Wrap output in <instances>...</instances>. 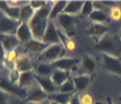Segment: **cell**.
Masks as SVG:
<instances>
[{
    "label": "cell",
    "mask_w": 121,
    "mask_h": 104,
    "mask_svg": "<svg viewBox=\"0 0 121 104\" xmlns=\"http://www.w3.org/2000/svg\"><path fill=\"white\" fill-rule=\"evenodd\" d=\"M7 92L1 90V94H0V99H1V104H7Z\"/></svg>",
    "instance_id": "cell-37"
},
{
    "label": "cell",
    "mask_w": 121,
    "mask_h": 104,
    "mask_svg": "<svg viewBox=\"0 0 121 104\" xmlns=\"http://www.w3.org/2000/svg\"><path fill=\"white\" fill-rule=\"evenodd\" d=\"M1 90L4 92H8V93H13V94L20 96L21 99H26V96H28L26 90L20 89L18 85L12 84L11 82L7 81L4 78H1Z\"/></svg>",
    "instance_id": "cell-13"
},
{
    "label": "cell",
    "mask_w": 121,
    "mask_h": 104,
    "mask_svg": "<svg viewBox=\"0 0 121 104\" xmlns=\"http://www.w3.org/2000/svg\"><path fill=\"white\" fill-rule=\"evenodd\" d=\"M102 3H104V4H107V6H109V7H111V8L117 7V2H116V1H102Z\"/></svg>",
    "instance_id": "cell-38"
},
{
    "label": "cell",
    "mask_w": 121,
    "mask_h": 104,
    "mask_svg": "<svg viewBox=\"0 0 121 104\" xmlns=\"http://www.w3.org/2000/svg\"><path fill=\"white\" fill-rule=\"evenodd\" d=\"M64 53H65V48H64V46L60 43L52 44V45H48V47L40 55L39 59H40L41 63L53 64L54 61H56L60 58L64 57L63 56Z\"/></svg>",
    "instance_id": "cell-2"
},
{
    "label": "cell",
    "mask_w": 121,
    "mask_h": 104,
    "mask_svg": "<svg viewBox=\"0 0 121 104\" xmlns=\"http://www.w3.org/2000/svg\"><path fill=\"white\" fill-rule=\"evenodd\" d=\"M1 40V48L4 52H10V51H16V48L21 44V42L19 41V38L17 37V35H2L0 36Z\"/></svg>",
    "instance_id": "cell-12"
},
{
    "label": "cell",
    "mask_w": 121,
    "mask_h": 104,
    "mask_svg": "<svg viewBox=\"0 0 121 104\" xmlns=\"http://www.w3.org/2000/svg\"><path fill=\"white\" fill-rule=\"evenodd\" d=\"M35 13V10L30 6L29 2H26V4H23L21 7V11H20V21L23 23H29L31 19L33 18Z\"/></svg>",
    "instance_id": "cell-24"
},
{
    "label": "cell",
    "mask_w": 121,
    "mask_h": 104,
    "mask_svg": "<svg viewBox=\"0 0 121 104\" xmlns=\"http://www.w3.org/2000/svg\"><path fill=\"white\" fill-rule=\"evenodd\" d=\"M0 22H1L0 30H1L2 35H14L18 31L20 24H21L20 20H14L12 18H9L4 13H1Z\"/></svg>",
    "instance_id": "cell-4"
},
{
    "label": "cell",
    "mask_w": 121,
    "mask_h": 104,
    "mask_svg": "<svg viewBox=\"0 0 121 104\" xmlns=\"http://www.w3.org/2000/svg\"><path fill=\"white\" fill-rule=\"evenodd\" d=\"M43 42L48 45L60 43V36H58V28L55 26L53 21H50V22H48V28L45 30L44 36H43Z\"/></svg>",
    "instance_id": "cell-10"
},
{
    "label": "cell",
    "mask_w": 121,
    "mask_h": 104,
    "mask_svg": "<svg viewBox=\"0 0 121 104\" xmlns=\"http://www.w3.org/2000/svg\"><path fill=\"white\" fill-rule=\"evenodd\" d=\"M17 37L19 38V41L21 42V44H26L28 42H30L31 40H33V34H32L31 28H30L29 23H23L21 22L19 28L16 33Z\"/></svg>",
    "instance_id": "cell-15"
},
{
    "label": "cell",
    "mask_w": 121,
    "mask_h": 104,
    "mask_svg": "<svg viewBox=\"0 0 121 104\" xmlns=\"http://www.w3.org/2000/svg\"><path fill=\"white\" fill-rule=\"evenodd\" d=\"M35 82L44 90L48 95L56 93L57 88L55 87V84L53 83V81L51 80V77H41V76H35Z\"/></svg>",
    "instance_id": "cell-16"
},
{
    "label": "cell",
    "mask_w": 121,
    "mask_h": 104,
    "mask_svg": "<svg viewBox=\"0 0 121 104\" xmlns=\"http://www.w3.org/2000/svg\"><path fill=\"white\" fill-rule=\"evenodd\" d=\"M46 2H48V1H41V0H38V1H36V0H32V1H29L30 6H31L35 11H39V10L42 9L43 7H45Z\"/></svg>",
    "instance_id": "cell-34"
},
{
    "label": "cell",
    "mask_w": 121,
    "mask_h": 104,
    "mask_svg": "<svg viewBox=\"0 0 121 104\" xmlns=\"http://www.w3.org/2000/svg\"><path fill=\"white\" fill-rule=\"evenodd\" d=\"M54 2L48 1L45 7H43L42 9L39 11H35L34 16L29 22V25L31 28L32 34H33V38L38 40V41L43 42V36H44L45 30L48 28V24L50 22V14H51L52 6Z\"/></svg>",
    "instance_id": "cell-1"
},
{
    "label": "cell",
    "mask_w": 121,
    "mask_h": 104,
    "mask_svg": "<svg viewBox=\"0 0 121 104\" xmlns=\"http://www.w3.org/2000/svg\"><path fill=\"white\" fill-rule=\"evenodd\" d=\"M82 67L84 71L87 72V75H91L96 70V60L94 59L92 56L86 54L83 56V59H82Z\"/></svg>",
    "instance_id": "cell-25"
},
{
    "label": "cell",
    "mask_w": 121,
    "mask_h": 104,
    "mask_svg": "<svg viewBox=\"0 0 121 104\" xmlns=\"http://www.w3.org/2000/svg\"><path fill=\"white\" fill-rule=\"evenodd\" d=\"M1 56L3 57L2 60H3V65H4V66L9 67V68H11L10 66H12V68H14L16 60H17V58H18V54H17L16 51H10V52L3 51V55H1Z\"/></svg>",
    "instance_id": "cell-29"
},
{
    "label": "cell",
    "mask_w": 121,
    "mask_h": 104,
    "mask_svg": "<svg viewBox=\"0 0 121 104\" xmlns=\"http://www.w3.org/2000/svg\"><path fill=\"white\" fill-rule=\"evenodd\" d=\"M58 92L60 93H68V94H74V92H76V88L74 84L73 79L69 78L64 84H62L58 88Z\"/></svg>",
    "instance_id": "cell-30"
},
{
    "label": "cell",
    "mask_w": 121,
    "mask_h": 104,
    "mask_svg": "<svg viewBox=\"0 0 121 104\" xmlns=\"http://www.w3.org/2000/svg\"><path fill=\"white\" fill-rule=\"evenodd\" d=\"M68 1L65 0H60V1H54L53 6H52L51 14H50V21H53L54 19H57L58 16L64 12V10L66 8Z\"/></svg>",
    "instance_id": "cell-22"
},
{
    "label": "cell",
    "mask_w": 121,
    "mask_h": 104,
    "mask_svg": "<svg viewBox=\"0 0 121 104\" xmlns=\"http://www.w3.org/2000/svg\"><path fill=\"white\" fill-rule=\"evenodd\" d=\"M72 95L73 94L56 92V93L48 95V100L51 102H54V103H57V104H66V103H69Z\"/></svg>",
    "instance_id": "cell-28"
},
{
    "label": "cell",
    "mask_w": 121,
    "mask_h": 104,
    "mask_svg": "<svg viewBox=\"0 0 121 104\" xmlns=\"http://www.w3.org/2000/svg\"><path fill=\"white\" fill-rule=\"evenodd\" d=\"M106 102H107V104H115L113 103V101H112V99L110 98V96H108V98L106 99Z\"/></svg>",
    "instance_id": "cell-39"
},
{
    "label": "cell",
    "mask_w": 121,
    "mask_h": 104,
    "mask_svg": "<svg viewBox=\"0 0 121 104\" xmlns=\"http://www.w3.org/2000/svg\"><path fill=\"white\" fill-rule=\"evenodd\" d=\"M79 98H80V103L82 104H94V99L88 93H84Z\"/></svg>",
    "instance_id": "cell-35"
},
{
    "label": "cell",
    "mask_w": 121,
    "mask_h": 104,
    "mask_svg": "<svg viewBox=\"0 0 121 104\" xmlns=\"http://www.w3.org/2000/svg\"><path fill=\"white\" fill-rule=\"evenodd\" d=\"M73 81L76 88V92H84L86 91L87 88L89 87V83L91 81L90 75H79V76L73 77Z\"/></svg>",
    "instance_id": "cell-17"
},
{
    "label": "cell",
    "mask_w": 121,
    "mask_h": 104,
    "mask_svg": "<svg viewBox=\"0 0 121 104\" xmlns=\"http://www.w3.org/2000/svg\"><path fill=\"white\" fill-rule=\"evenodd\" d=\"M51 104H57V103H54V102H51Z\"/></svg>",
    "instance_id": "cell-42"
},
{
    "label": "cell",
    "mask_w": 121,
    "mask_h": 104,
    "mask_svg": "<svg viewBox=\"0 0 121 104\" xmlns=\"http://www.w3.org/2000/svg\"><path fill=\"white\" fill-rule=\"evenodd\" d=\"M48 100V94L40 87V85H35L32 87L30 90H28V96H26V101L31 102L35 104H41L42 102Z\"/></svg>",
    "instance_id": "cell-7"
},
{
    "label": "cell",
    "mask_w": 121,
    "mask_h": 104,
    "mask_svg": "<svg viewBox=\"0 0 121 104\" xmlns=\"http://www.w3.org/2000/svg\"><path fill=\"white\" fill-rule=\"evenodd\" d=\"M95 6H94V2L92 1H84V6H83V9H82V12H80L79 16L82 18H89L90 14L94 12L95 10Z\"/></svg>",
    "instance_id": "cell-31"
},
{
    "label": "cell",
    "mask_w": 121,
    "mask_h": 104,
    "mask_svg": "<svg viewBox=\"0 0 121 104\" xmlns=\"http://www.w3.org/2000/svg\"><path fill=\"white\" fill-rule=\"evenodd\" d=\"M80 60L78 58L75 57H62L58 60L54 61L52 64L53 67L55 69H60V70H64V71H68L75 69L78 65H79Z\"/></svg>",
    "instance_id": "cell-8"
},
{
    "label": "cell",
    "mask_w": 121,
    "mask_h": 104,
    "mask_svg": "<svg viewBox=\"0 0 121 104\" xmlns=\"http://www.w3.org/2000/svg\"><path fill=\"white\" fill-rule=\"evenodd\" d=\"M83 6H84V1H78V0L68 1V3H67V6L63 13L76 16L77 14H80L82 9H83Z\"/></svg>",
    "instance_id": "cell-20"
},
{
    "label": "cell",
    "mask_w": 121,
    "mask_h": 104,
    "mask_svg": "<svg viewBox=\"0 0 121 104\" xmlns=\"http://www.w3.org/2000/svg\"><path fill=\"white\" fill-rule=\"evenodd\" d=\"M48 47V45L45 44L44 42L38 41V40H34V38L23 45V48H24L26 53L35 54V55L38 54L39 56H40V55H41V54L43 53Z\"/></svg>",
    "instance_id": "cell-11"
},
{
    "label": "cell",
    "mask_w": 121,
    "mask_h": 104,
    "mask_svg": "<svg viewBox=\"0 0 121 104\" xmlns=\"http://www.w3.org/2000/svg\"><path fill=\"white\" fill-rule=\"evenodd\" d=\"M109 18L113 21H119L121 19V9L118 6L113 7V8H110V11H109Z\"/></svg>",
    "instance_id": "cell-32"
},
{
    "label": "cell",
    "mask_w": 121,
    "mask_h": 104,
    "mask_svg": "<svg viewBox=\"0 0 121 104\" xmlns=\"http://www.w3.org/2000/svg\"><path fill=\"white\" fill-rule=\"evenodd\" d=\"M89 20L92 23H98V24H106L109 22L108 14L101 9H95L94 12L90 14Z\"/></svg>",
    "instance_id": "cell-23"
},
{
    "label": "cell",
    "mask_w": 121,
    "mask_h": 104,
    "mask_svg": "<svg viewBox=\"0 0 121 104\" xmlns=\"http://www.w3.org/2000/svg\"><path fill=\"white\" fill-rule=\"evenodd\" d=\"M102 64L107 72L121 77V60L119 57L108 55V54H102Z\"/></svg>",
    "instance_id": "cell-5"
},
{
    "label": "cell",
    "mask_w": 121,
    "mask_h": 104,
    "mask_svg": "<svg viewBox=\"0 0 121 104\" xmlns=\"http://www.w3.org/2000/svg\"><path fill=\"white\" fill-rule=\"evenodd\" d=\"M56 20H57L62 30L65 32V34L68 35L69 37L75 35V25H76L77 22L76 16H69V14H66V13H62V14L58 16V18Z\"/></svg>",
    "instance_id": "cell-6"
},
{
    "label": "cell",
    "mask_w": 121,
    "mask_h": 104,
    "mask_svg": "<svg viewBox=\"0 0 121 104\" xmlns=\"http://www.w3.org/2000/svg\"><path fill=\"white\" fill-rule=\"evenodd\" d=\"M0 8H1V13H4L6 16L14 20H20L21 7H13L10 6L8 1H0Z\"/></svg>",
    "instance_id": "cell-18"
},
{
    "label": "cell",
    "mask_w": 121,
    "mask_h": 104,
    "mask_svg": "<svg viewBox=\"0 0 121 104\" xmlns=\"http://www.w3.org/2000/svg\"><path fill=\"white\" fill-rule=\"evenodd\" d=\"M14 68L21 73L26 72V71H33V65H32L31 59L26 55H24V54L18 55Z\"/></svg>",
    "instance_id": "cell-14"
},
{
    "label": "cell",
    "mask_w": 121,
    "mask_h": 104,
    "mask_svg": "<svg viewBox=\"0 0 121 104\" xmlns=\"http://www.w3.org/2000/svg\"><path fill=\"white\" fill-rule=\"evenodd\" d=\"M95 46H96V49H98L99 52H101V54H108V55L119 57L118 48L116 46L112 36H110L109 34L105 35L100 41L97 42Z\"/></svg>",
    "instance_id": "cell-3"
},
{
    "label": "cell",
    "mask_w": 121,
    "mask_h": 104,
    "mask_svg": "<svg viewBox=\"0 0 121 104\" xmlns=\"http://www.w3.org/2000/svg\"><path fill=\"white\" fill-rule=\"evenodd\" d=\"M54 70H55V68L53 67V65L52 64H48V63H40L35 67L36 75L41 77H51Z\"/></svg>",
    "instance_id": "cell-27"
},
{
    "label": "cell",
    "mask_w": 121,
    "mask_h": 104,
    "mask_svg": "<svg viewBox=\"0 0 121 104\" xmlns=\"http://www.w3.org/2000/svg\"><path fill=\"white\" fill-rule=\"evenodd\" d=\"M69 78L70 76L68 71H64V70L60 69H55L51 76V80L53 81V83L55 84L56 88H60V85L64 84Z\"/></svg>",
    "instance_id": "cell-19"
},
{
    "label": "cell",
    "mask_w": 121,
    "mask_h": 104,
    "mask_svg": "<svg viewBox=\"0 0 121 104\" xmlns=\"http://www.w3.org/2000/svg\"><path fill=\"white\" fill-rule=\"evenodd\" d=\"M110 28L106 24H98V23H91L87 28V35L94 38L96 42H99L105 35L109 34Z\"/></svg>",
    "instance_id": "cell-9"
},
{
    "label": "cell",
    "mask_w": 121,
    "mask_h": 104,
    "mask_svg": "<svg viewBox=\"0 0 121 104\" xmlns=\"http://www.w3.org/2000/svg\"><path fill=\"white\" fill-rule=\"evenodd\" d=\"M119 101L121 102V95H120V96H119Z\"/></svg>",
    "instance_id": "cell-41"
},
{
    "label": "cell",
    "mask_w": 121,
    "mask_h": 104,
    "mask_svg": "<svg viewBox=\"0 0 121 104\" xmlns=\"http://www.w3.org/2000/svg\"><path fill=\"white\" fill-rule=\"evenodd\" d=\"M66 104H69V103H66Z\"/></svg>",
    "instance_id": "cell-44"
},
{
    "label": "cell",
    "mask_w": 121,
    "mask_h": 104,
    "mask_svg": "<svg viewBox=\"0 0 121 104\" xmlns=\"http://www.w3.org/2000/svg\"><path fill=\"white\" fill-rule=\"evenodd\" d=\"M120 40H121V31H120Z\"/></svg>",
    "instance_id": "cell-43"
},
{
    "label": "cell",
    "mask_w": 121,
    "mask_h": 104,
    "mask_svg": "<svg viewBox=\"0 0 121 104\" xmlns=\"http://www.w3.org/2000/svg\"><path fill=\"white\" fill-rule=\"evenodd\" d=\"M58 36H60V44L63 45L65 49H67V51H69V52H73L76 48V44L73 41V38L65 34V32L63 30H60V28H58Z\"/></svg>",
    "instance_id": "cell-26"
},
{
    "label": "cell",
    "mask_w": 121,
    "mask_h": 104,
    "mask_svg": "<svg viewBox=\"0 0 121 104\" xmlns=\"http://www.w3.org/2000/svg\"><path fill=\"white\" fill-rule=\"evenodd\" d=\"M69 104H82L80 103V98L78 96V94L74 93L70 98V101H69Z\"/></svg>",
    "instance_id": "cell-36"
},
{
    "label": "cell",
    "mask_w": 121,
    "mask_h": 104,
    "mask_svg": "<svg viewBox=\"0 0 121 104\" xmlns=\"http://www.w3.org/2000/svg\"><path fill=\"white\" fill-rule=\"evenodd\" d=\"M35 75L33 71H26V72H22L20 75V79L18 82V87L20 89L26 90V87H29L33 83V81H35Z\"/></svg>",
    "instance_id": "cell-21"
},
{
    "label": "cell",
    "mask_w": 121,
    "mask_h": 104,
    "mask_svg": "<svg viewBox=\"0 0 121 104\" xmlns=\"http://www.w3.org/2000/svg\"><path fill=\"white\" fill-rule=\"evenodd\" d=\"M20 75H21V72H19L16 68H14V69H11L9 72V82H11L12 84L18 85V82H19V79H20Z\"/></svg>",
    "instance_id": "cell-33"
},
{
    "label": "cell",
    "mask_w": 121,
    "mask_h": 104,
    "mask_svg": "<svg viewBox=\"0 0 121 104\" xmlns=\"http://www.w3.org/2000/svg\"><path fill=\"white\" fill-rule=\"evenodd\" d=\"M13 104H26V103H23L22 101H14V103Z\"/></svg>",
    "instance_id": "cell-40"
}]
</instances>
